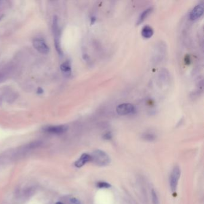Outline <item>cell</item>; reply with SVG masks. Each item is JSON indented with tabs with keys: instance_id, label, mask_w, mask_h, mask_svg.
<instances>
[{
	"instance_id": "ba28073f",
	"label": "cell",
	"mask_w": 204,
	"mask_h": 204,
	"mask_svg": "<svg viewBox=\"0 0 204 204\" xmlns=\"http://www.w3.org/2000/svg\"><path fill=\"white\" fill-rule=\"evenodd\" d=\"M91 160V155L87 153H84L74 163V165L77 168H81L86 163L90 162Z\"/></svg>"
},
{
	"instance_id": "30bf717a",
	"label": "cell",
	"mask_w": 204,
	"mask_h": 204,
	"mask_svg": "<svg viewBox=\"0 0 204 204\" xmlns=\"http://www.w3.org/2000/svg\"><path fill=\"white\" fill-rule=\"evenodd\" d=\"M153 8H149L146 10H145L139 16L138 21L136 22L137 25H139L141 23L143 22V21L146 18H147V16L149 15V14L152 12Z\"/></svg>"
},
{
	"instance_id": "ac0fdd59",
	"label": "cell",
	"mask_w": 204,
	"mask_h": 204,
	"mask_svg": "<svg viewBox=\"0 0 204 204\" xmlns=\"http://www.w3.org/2000/svg\"><path fill=\"white\" fill-rule=\"evenodd\" d=\"M56 204H64L63 203H62V202H56Z\"/></svg>"
},
{
	"instance_id": "7c38bea8",
	"label": "cell",
	"mask_w": 204,
	"mask_h": 204,
	"mask_svg": "<svg viewBox=\"0 0 204 204\" xmlns=\"http://www.w3.org/2000/svg\"><path fill=\"white\" fill-rule=\"evenodd\" d=\"M96 186L98 188H100V189H109L111 187V184L107 182H98Z\"/></svg>"
},
{
	"instance_id": "8992f818",
	"label": "cell",
	"mask_w": 204,
	"mask_h": 204,
	"mask_svg": "<svg viewBox=\"0 0 204 204\" xmlns=\"http://www.w3.org/2000/svg\"><path fill=\"white\" fill-rule=\"evenodd\" d=\"M204 7L203 4L197 5L190 13L189 18L192 21H195L199 18L204 13Z\"/></svg>"
},
{
	"instance_id": "5bb4252c",
	"label": "cell",
	"mask_w": 204,
	"mask_h": 204,
	"mask_svg": "<svg viewBox=\"0 0 204 204\" xmlns=\"http://www.w3.org/2000/svg\"><path fill=\"white\" fill-rule=\"evenodd\" d=\"M143 138L147 141H152L155 139V136L152 134H145L143 136Z\"/></svg>"
},
{
	"instance_id": "8fae6325",
	"label": "cell",
	"mask_w": 204,
	"mask_h": 204,
	"mask_svg": "<svg viewBox=\"0 0 204 204\" xmlns=\"http://www.w3.org/2000/svg\"><path fill=\"white\" fill-rule=\"evenodd\" d=\"M61 69L62 72L67 76H68L71 74V65L68 62H64L61 65Z\"/></svg>"
},
{
	"instance_id": "9a60e30c",
	"label": "cell",
	"mask_w": 204,
	"mask_h": 204,
	"mask_svg": "<svg viewBox=\"0 0 204 204\" xmlns=\"http://www.w3.org/2000/svg\"><path fill=\"white\" fill-rule=\"evenodd\" d=\"M69 202H70V204H81L80 201L75 198H71L69 199Z\"/></svg>"
},
{
	"instance_id": "e0dca14e",
	"label": "cell",
	"mask_w": 204,
	"mask_h": 204,
	"mask_svg": "<svg viewBox=\"0 0 204 204\" xmlns=\"http://www.w3.org/2000/svg\"><path fill=\"white\" fill-rule=\"evenodd\" d=\"M95 18H92V22H91L92 23V24L93 23V22H95Z\"/></svg>"
},
{
	"instance_id": "5b68a950",
	"label": "cell",
	"mask_w": 204,
	"mask_h": 204,
	"mask_svg": "<svg viewBox=\"0 0 204 204\" xmlns=\"http://www.w3.org/2000/svg\"><path fill=\"white\" fill-rule=\"evenodd\" d=\"M68 129L67 126L65 125L59 126H47L43 129L44 131L47 133L53 134H62L65 133Z\"/></svg>"
},
{
	"instance_id": "2e32d148",
	"label": "cell",
	"mask_w": 204,
	"mask_h": 204,
	"mask_svg": "<svg viewBox=\"0 0 204 204\" xmlns=\"http://www.w3.org/2000/svg\"><path fill=\"white\" fill-rule=\"evenodd\" d=\"M104 138L105 139H110L112 138V135L111 134L110 132H107V134H105L104 136Z\"/></svg>"
},
{
	"instance_id": "d6986e66",
	"label": "cell",
	"mask_w": 204,
	"mask_h": 204,
	"mask_svg": "<svg viewBox=\"0 0 204 204\" xmlns=\"http://www.w3.org/2000/svg\"><path fill=\"white\" fill-rule=\"evenodd\" d=\"M0 19H1V18H0Z\"/></svg>"
},
{
	"instance_id": "6da1fadb",
	"label": "cell",
	"mask_w": 204,
	"mask_h": 204,
	"mask_svg": "<svg viewBox=\"0 0 204 204\" xmlns=\"http://www.w3.org/2000/svg\"><path fill=\"white\" fill-rule=\"evenodd\" d=\"M91 160L98 166H104L110 164L111 160L109 156L101 150H95L91 155Z\"/></svg>"
},
{
	"instance_id": "9c48e42d",
	"label": "cell",
	"mask_w": 204,
	"mask_h": 204,
	"mask_svg": "<svg viewBox=\"0 0 204 204\" xmlns=\"http://www.w3.org/2000/svg\"><path fill=\"white\" fill-rule=\"evenodd\" d=\"M153 33L154 31L152 28L149 26H145L144 27H143L141 31V35L145 38H150L152 37Z\"/></svg>"
},
{
	"instance_id": "3957f363",
	"label": "cell",
	"mask_w": 204,
	"mask_h": 204,
	"mask_svg": "<svg viewBox=\"0 0 204 204\" xmlns=\"http://www.w3.org/2000/svg\"><path fill=\"white\" fill-rule=\"evenodd\" d=\"M135 110V106L129 103L122 104L116 107V112L120 115H128L134 113Z\"/></svg>"
},
{
	"instance_id": "7a4b0ae2",
	"label": "cell",
	"mask_w": 204,
	"mask_h": 204,
	"mask_svg": "<svg viewBox=\"0 0 204 204\" xmlns=\"http://www.w3.org/2000/svg\"><path fill=\"white\" fill-rule=\"evenodd\" d=\"M180 176H181V170L180 167L179 166H174L171 172L169 178L170 187L172 192L176 191L177 188Z\"/></svg>"
},
{
	"instance_id": "277c9868",
	"label": "cell",
	"mask_w": 204,
	"mask_h": 204,
	"mask_svg": "<svg viewBox=\"0 0 204 204\" xmlns=\"http://www.w3.org/2000/svg\"><path fill=\"white\" fill-rule=\"evenodd\" d=\"M33 45L37 51L42 54H47L49 52L48 45L42 38H35L33 40Z\"/></svg>"
},
{
	"instance_id": "52a82bcc",
	"label": "cell",
	"mask_w": 204,
	"mask_h": 204,
	"mask_svg": "<svg viewBox=\"0 0 204 204\" xmlns=\"http://www.w3.org/2000/svg\"><path fill=\"white\" fill-rule=\"evenodd\" d=\"M53 34L55 36V46L56 48L58 51V52L61 55L62 54V50L61 48V47L59 45V42L58 40V19L56 17L54 18L53 21Z\"/></svg>"
},
{
	"instance_id": "4fadbf2b",
	"label": "cell",
	"mask_w": 204,
	"mask_h": 204,
	"mask_svg": "<svg viewBox=\"0 0 204 204\" xmlns=\"http://www.w3.org/2000/svg\"><path fill=\"white\" fill-rule=\"evenodd\" d=\"M152 201H153V204H159L158 196V195H157V193L155 191V190H152Z\"/></svg>"
}]
</instances>
